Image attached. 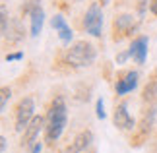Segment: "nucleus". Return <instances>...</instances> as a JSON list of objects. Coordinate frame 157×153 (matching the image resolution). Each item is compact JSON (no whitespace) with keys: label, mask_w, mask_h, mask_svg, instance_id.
I'll list each match as a JSON object with an SVG mask.
<instances>
[{"label":"nucleus","mask_w":157,"mask_h":153,"mask_svg":"<svg viewBox=\"0 0 157 153\" xmlns=\"http://www.w3.org/2000/svg\"><path fill=\"white\" fill-rule=\"evenodd\" d=\"M68 124V107L64 97H54L49 105V111L45 116V142L52 145L62 136L64 128Z\"/></svg>","instance_id":"nucleus-1"},{"label":"nucleus","mask_w":157,"mask_h":153,"mask_svg":"<svg viewBox=\"0 0 157 153\" xmlns=\"http://www.w3.org/2000/svg\"><path fill=\"white\" fill-rule=\"evenodd\" d=\"M97 56V48L89 41H76L68 51H66V62L74 68H83V66H91Z\"/></svg>","instance_id":"nucleus-2"},{"label":"nucleus","mask_w":157,"mask_h":153,"mask_svg":"<svg viewBox=\"0 0 157 153\" xmlns=\"http://www.w3.org/2000/svg\"><path fill=\"white\" fill-rule=\"evenodd\" d=\"M83 29L91 37H101L103 33V10L97 2H93L83 16Z\"/></svg>","instance_id":"nucleus-3"},{"label":"nucleus","mask_w":157,"mask_h":153,"mask_svg":"<svg viewBox=\"0 0 157 153\" xmlns=\"http://www.w3.org/2000/svg\"><path fill=\"white\" fill-rule=\"evenodd\" d=\"M35 116V103L31 97H23L16 109V132H23Z\"/></svg>","instance_id":"nucleus-4"},{"label":"nucleus","mask_w":157,"mask_h":153,"mask_svg":"<svg viewBox=\"0 0 157 153\" xmlns=\"http://www.w3.org/2000/svg\"><path fill=\"white\" fill-rule=\"evenodd\" d=\"M25 12L31 17V37H39L43 31V23H45V10L41 6L39 0H29L25 6Z\"/></svg>","instance_id":"nucleus-5"},{"label":"nucleus","mask_w":157,"mask_h":153,"mask_svg":"<svg viewBox=\"0 0 157 153\" xmlns=\"http://www.w3.org/2000/svg\"><path fill=\"white\" fill-rule=\"evenodd\" d=\"M45 130V116L41 114H35L31 122L27 124V128L23 130V145H27V147H33L35 143H37V138L39 134Z\"/></svg>","instance_id":"nucleus-6"},{"label":"nucleus","mask_w":157,"mask_h":153,"mask_svg":"<svg viewBox=\"0 0 157 153\" xmlns=\"http://www.w3.org/2000/svg\"><path fill=\"white\" fill-rule=\"evenodd\" d=\"M113 122H114L117 128H120V130H134V126H136V120L132 118V114L128 113L126 103H120V105L114 107Z\"/></svg>","instance_id":"nucleus-7"},{"label":"nucleus","mask_w":157,"mask_h":153,"mask_svg":"<svg viewBox=\"0 0 157 153\" xmlns=\"http://www.w3.org/2000/svg\"><path fill=\"white\" fill-rule=\"evenodd\" d=\"M147 37L142 35V37H136L132 41V45L128 48L130 52V58L134 60L136 64H146V58H147Z\"/></svg>","instance_id":"nucleus-8"},{"label":"nucleus","mask_w":157,"mask_h":153,"mask_svg":"<svg viewBox=\"0 0 157 153\" xmlns=\"http://www.w3.org/2000/svg\"><path fill=\"white\" fill-rule=\"evenodd\" d=\"M138 72L136 70H130V72H126V74L117 79V85H114V89H117V95H126V93H130V91H134L138 87Z\"/></svg>","instance_id":"nucleus-9"},{"label":"nucleus","mask_w":157,"mask_h":153,"mask_svg":"<svg viewBox=\"0 0 157 153\" xmlns=\"http://www.w3.org/2000/svg\"><path fill=\"white\" fill-rule=\"evenodd\" d=\"M51 25H52V29L58 33V37H60V41L64 43V45H70V41L74 39V31H72V27L66 23V20L60 14H56L51 20Z\"/></svg>","instance_id":"nucleus-10"},{"label":"nucleus","mask_w":157,"mask_h":153,"mask_svg":"<svg viewBox=\"0 0 157 153\" xmlns=\"http://www.w3.org/2000/svg\"><path fill=\"white\" fill-rule=\"evenodd\" d=\"M91 142H93L91 130H83V132H80L74 138V142L70 143V147L66 149V153H82V151H86L89 145H91Z\"/></svg>","instance_id":"nucleus-11"},{"label":"nucleus","mask_w":157,"mask_h":153,"mask_svg":"<svg viewBox=\"0 0 157 153\" xmlns=\"http://www.w3.org/2000/svg\"><path fill=\"white\" fill-rule=\"evenodd\" d=\"M113 25H114V31H118V33H130V31H134V27H136V20H134V16L132 14H120L114 17V21H113Z\"/></svg>","instance_id":"nucleus-12"},{"label":"nucleus","mask_w":157,"mask_h":153,"mask_svg":"<svg viewBox=\"0 0 157 153\" xmlns=\"http://www.w3.org/2000/svg\"><path fill=\"white\" fill-rule=\"evenodd\" d=\"M10 27V21H8V6L6 4H0V39L6 35V29Z\"/></svg>","instance_id":"nucleus-13"},{"label":"nucleus","mask_w":157,"mask_h":153,"mask_svg":"<svg viewBox=\"0 0 157 153\" xmlns=\"http://www.w3.org/2000/svg\"><path fill=\"white\" fill-rule=\"evenodd\" d=\"M10 97H12V89L10 87H0V113L4 111V107H6V103L10 101Z\"/></svg>","instance_id":"nucleus-14"},{"label":"nucleus","mask_w":157,"mask_h":153,"mask_svg":"<svg viewBox=\"0 0 157 153\" xmlns=\"http://www.w3.org/2000/svg\"><path fill=\"white\" fill-rule=\"evenodd\" d=\"M95 113H97V118L103 120L105 118V105H103V99H97V105H95Z\"/></svg>","instance_id":"nucleus-15"},{"label":"nucleus","mask_w":157,"mask_h":153,"mask_svg":"<svg viewBox=\"0 0 157 153\" xmlns=\"http://www.w3.org/2000/svg\"><path fill=\"white\" fill-rule=\"evenodd\" d=\"M155 91H157V83H149V87H146V91H144V97H146V99H151V97L155 95Z\"/></svg>","instance_id":"nucleus-16"},{"label":"nucleus","mask_w":157,"mask_h":153,"mask_svg":"<svg viewBox=\"0 0 157 153\" xmlns=\"http://www.w3.org/2000/svg\"><path fill=\"white\" fill-rule=\"evenodd\" d=\"M23 58V52H12V54H6V62H14V60H21Z\"/></svg>","instance_id":"nucleus-17"},{"label":"nucleus","mask_w":157,"mask_h":153,"mask_svg":"<svg viewBox=\"0 0 157 153\" xmlns=\"http://www.w3.org/2000/svg\"><path fill=\"white\" fill-rule=\"evenodd\" d=\"M128 58H130V52L128 51H126V52H120V54H117V64H124Z\"/></svg>","instance_id":"nucleus-18"},{"label":"nucleus","mask_w":157,"mask_h":153,"mask_svg":"<svg viewBox=\"0 0 157 153\" xmlns=\"http://www.w3.org/2000/svg\"><path fill=\"white\" fill-rule=\"evenodd\" d=\"M149 0H140V4H138V10H140V16H144V12H146V8H149Z\"/></svg>","instance_id":"nucleus-19"},{"label":"nucleus","mask_w":157,"mask_h":153,"mask_svg":"<svg viewBox=\"0 0 157 153\" xmlns=\"http://www.w3.org/2000/svg\"><path fill=\"white\" fill-rule=\"evenodd\" d=\"M149 12L157 17V0H149Z\"/></svg>","instance_id":"nucleus-20"},{"label":"nucleus","mask_w":157,"mask_h":153,"mask_svg":"<svg viewBox=\"0 0 157 153\" xmlns=\"http://www.w3.org/2000/svg\"><path fill=\"white\" fill-rule=\"evenodd\" d=\"M41 149H43V143L37 142V143H35L33 147H31V151H29V153H41Z\"/></svg>","instance_id":"nucleus-21"},{"label":"nucleus","mask_w":157,"mask_h":153,"mask_svg":"<svg viewBox=\"0 0 157 153\" xmlns=\"http://www.w3.org/2000/svg\"><path fill=\"white\" fill-rule=\"evenodd\" d=\"M6 149V138L4 136H0V153H2Z\"/></svg>","instance_id":"nucleus-22"},{"label":"nucleus","mask_w":157,"mask_h":153,"mask_svg":"<svg viewBox=\"0 0 157 153\" xmlns=\"http://www.w3.org/2000/svg\"><path fill=\"white\" fill-rule=\"evenodd\" d=\"M99 2H101V6H107V4H109V0H99Z\"/></svg>","instance_id":"nucleus-23"}]
</instances>
